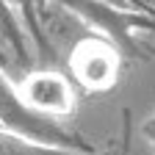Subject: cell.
I'll return each instance as SVG.
<instances>
[{
  "instance_id": "1",
  "label": "cell",
  "mask_w": 155,
  "mask_h": 155,
  "mask_svg": "<svg viewBox=\"0 0 155 155\" xmlns=\"http://www.w3.org/2000/svg\"><path fill=\"white\" fill-rule=\"evenodd\" d=\"M50 3L72 11L91 33L108 39L122 53V58H139V36L155 33V17L139 6H114L108 0H50Z\"/></svg>"
},
{
  "instance_id": "2",
  "label": "cell",
  "mask_w": 155,
  "mask_h": 155,
  "mask_svg": "<svg viewBox=\"0 0 155 155\" xmlns=\"http://www.w3.org/2000/svg\"><path fill=\"white\" fill-rule=\"evenodd\" d=\"M0 130H8L14 136L47 144V147H64L75 152H94L91 141L75 127L64 125V119H50L33 111L19 97L14 81L0 69Z\"/></svg>"
},
{
  "instance_id": "3",
  "label": "cell",
  "mask_w": 155,
  "mask_h": 155,
  "mask_svg": "<svg viewBox=\"0 0 155 155\" xmlns=\"http://www.w3.org/2000/svg\"><path fill=\"white\" fill-rule=\"evenodd\" d=\"M61 67L72 81V86L89 94H100V91H111L119 83L125 58L108 39L89 33L67 50Z\"/></svg>"
},
{
  "instance_id": "4",
  "label": "cell",
  "mask_w": 155,
  "mask_h": 155,
  "mask_svg": "<svg viewBox=\"0 0 155 155\" xmlns=\"http://www.w3.org/2000/svg\"><path fill=\"white\" fill-rule=\"evenodd\" d=\"M19 97L42 116L50 119H67L75 111V86L67 78L64 69H47V67H36L28 75H22L19 81H14Z\"/></svg>"
},
{
  "instance_id": "5",
  "label": "cell",
  "mask_w": 155,
  "mask_h": 155,
  "mask_svg": "<svg viewBox=\"0 0 155 155\" xmlns=\"http://www.w3.org/2000/svg\"><path fill=\"white\" fill-rule=\"evenodd\" d=\"M8 6L17 11V17L22 19V25L33 42V53H36V67H47V69H58V58L50 53L47 42H45V33L39 28V17H36V0H8Z\"/></svg>"
},
{
  "instance_id": "6",
  "label": "cell",
  "mask_w": 155,
  "mask_h": 155,
  "mask_svg": "<svg viewBox=\"0 0 155 155\" xmlns=\"http://www.w3.org/2000/svg\"><path fill=\"white\" fill-rule=\"evenodd\" d=\"M0 155H108V152H75V150H64V147H47L22 136H14L8 130H0Z\"/></svg>"
},
{
  "instance_id": "7",
  "label": "cell",
  "mask_w": 155,
  "mask_h": 155,
  "mask_svg": "<svg viewBox=\"0 0 155 155\" xmlns=\"http://www.w3.org/2000/svg\"><path fill=\"white\" fill-rule=\"evenodd\" d=\"M144 136H147V141H150V144L155 147V116L144 122Z\"/></svg>"
},
{
  "instance_id": "8",
  "label": "cell",
  "mask_w": 155,
  "mask_h": 155,
  "mask_svg": "<svg viewBox=\"0 0 155 155\" xmlns=\"http://www.w3.org/2000/svg\"><path fill=\"white\" fill-rule=\"evenodd\" d=\"M147 11H150V14L155 17V0H147Z\"/></svg>"
},
{
  "instance_id": "9",
  "label": "cell",
  "mask_w": 155,
  "mask_h": 155,
  "mask_svg": "<svg viewBox=\"0 0 155 155\" xmlns=\"http://www.w3.org/2000/svg\"><path fill=\"white\" fill-rule=\"evenodd\" d=\"M42 3H45V0H36V8H39V6H42Z\"/></svg>"
}]
</instances>
